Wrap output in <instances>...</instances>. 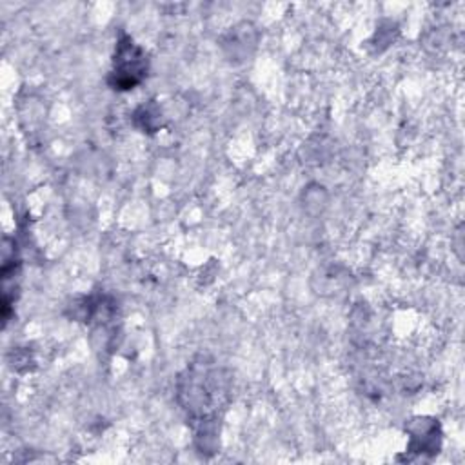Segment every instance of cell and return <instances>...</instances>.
<instances>
[{
	"label": "cell",
	"instance_id": "6da1fadb",
	"mask_svg": "<svg viewBox=\"0 0 465 465\" xmlns=\"http://www.w3.org/2000/svg\"><path fill=\"white\" fill-rule=\"evenodd\" d=\"M145 67H147L145 56L136 45H133V42L120 44L116 60H114V74H116L114 85H118L120 89L133 87L142 80Z\"/></svg>",
	"mask_w": 465,
	"mask_h": 465
}]
</instances>
